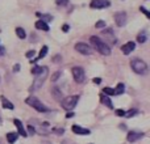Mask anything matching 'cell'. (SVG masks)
<instances>
[{
	"mask_svg": "<svg viewBox=\"0 0 150 144\" xmlns=\"http://www.w3.org/2000/svg\"><path fill=\"white\" fill-rule=\"evenodd\" d=\"M90 42H91L93 49H95L98 52H100L101 55H111V47H109L104 41H101L100 38H98L96 36L91 37Z\"/></svg>",
	"mask_w": 150,
	"mask_h": 144,
	"instance_id": "cell-1",
	"label": "cell"
},
{
	"mask_svg": "<svg viewBox=\"0 0 150 144\" xmlns=\"http://www.w3.org/2000/svg\"><path fill=\"white\" fill-rule=\"evenodd\" d=\"M47 73H49V68L47 67H41L40 73L36 75V79H34L33 84H32V87L29 88V92L33 93V92H36V90H38L40 88L42 87V84L45 82V80H46Z\"/></svg>",
	"mask_w": 150,
	"mask_h": 144,
	"instance_id": "cell-2",
	"label": "cell"
},
{
	"mask_svg": "<svg viewBox=\"0 0 150 144\" xmlns=\"http://www.w3.org/2000/svg\"><path fill=\"white\" fill-rule=\"evenodd\" d=\"M25 102L28 103L30 108H33L34 110H37L38 113H46V111H49V109H47L38 98L34 97V96H29V97L25 100Z\"/></svg>",
	"mask_w": 150,
	"mask_h": 144,
	"instance_id": "cell-3",
	"label": "cell"
},
{
	"mask_svg": "<svg viewBox=\"0 0 150 144\" xmlns=\"http://www.w3.org/2000/svg\"><path fill=\"white\" fill-rule=\"evenodd\" d=\"M130 67H132V70L138 75L148 73V64H146L142 59H133L132 62H130Z\"/></svg>",
	"mask_w": 150,
	"mask_h": 144,
	"instance_id": "cell-4",
	"label": "cell"
},
{
	"mask_svg": "<svg viewBox=\"0 0 150 144\" xmlns=\"http://www.w3.org/2000/svg\"><path fill=\"white\" fill-rule=\"evenodd\" d=\"M79 101V96H69L62 100V108L65 110H73Z\"/></svg>",
	"mask_w": 150,
	"mask_h": 144,
	"instance_id": "cell-5",
	"label": "cell"
},
{
	"mask_svg": "<svg viewBox=\"0 0 150 144\" xmlns=\"http://www.w3.org/2000/svg\"><path fill=\"white\" fill-rule=\"evenodd\" d=\"M71 72H73V77H74L75 82H78V84H83V82H84L86 72L82 67H74L73 70H71Z\"/></svg>",
	"mask_w": 150,
	"mask_h": 144,
	"instance_id": "cell-6",
	"label": "cell"
},
{
	"mask_svg": "<svg viewBox=\"0 0 150 144\" xmlns=\"http://www.w3.org/2000/svg\"><path fill=\"white\" fill-rule=\"evenodd\" d=\"M75 50H76L78 52H80L82 55H91L92 54L91 46H88L87 43H83V42H79V43L75 45Z\"/></svg>",
	"mask_w": 150,
	"mask_h": 144,
	"instance_id": "cell-7",
	"label": "cell"
},
{
	"mask_svg": "<svg viewBox=\"0 0 150 144\" xmlns=\"http://www.w3.org/2000/svg\"><path fill=\"white\" fill-rule=\"evenodd\" d=\"M127 21H128V17H127V13L125 12H116L115 13V22H116L117 26H125L127 25Z\"/></svg>",
	"mask_w": 150,
	"mask_h": 144,
	"instance_id": "cell-8",
	"label": "cell"
},
{
	"mask_svg": "<svg viewBox=\"0 0 150 144\" xmlns=\"http://www.w3.org/2000/svg\"><path fill=\"white\" fill-rule=\"evenodd\" d=\"M111 5V1L109 0H92L90 4V7L92 9H103V8H107Z\"/></svg>",
	"mask_w": 150,
	"mask_h": 144,
	"instance_id": "cell-9",
	"label": "cell"
},
{
	"mask_svg": "<svg viewBox=\"0 0 150 144\" xmlns=\"http://www.w3.org/2000/svg\"><path fill=\"white\" fill-rule=\"evenodd\" d=\"M142 136H144L142 132H138V131H129V132H128L127 139H128V142L134 143V142H137V140H140Z\"/></svg>",
	"mask_w": 150,
	"mask_h": 144,
	"instance_id": "cell-10",
	"label": "cell"
},
{
	"mask_svg": "<svg viewBox=\"0 0 150 144\" xmlns=\"http://www.w3.org/2000/svg\"><path fill=\"white\" fill-rule=\"evenodd\" d=\"M134 47H136L134 42H127L125 45H122L121 46V51H122V54L124 55H129L130 52L134 50Z\"/></svg>",
	"mask_w": 150,
	"mask_h": 144,
	"instance_id": "cell-11",
	"label": "cell"
},
{
	"mask_svg": "<svg viewBox=\"0 0 150 144\" xmlns=\"http://www.w3.org/2000/svg\"><path fill=\"white\" fill-rule=\"evenodd\" d=\"M71 130H73V132L76 135H90L91 134V131L88 129H84V127L78 126V124H74Z\"/></svg>",
	"mask_w": 150,
	"mask_h": 144,
	"instance_id": "cell-12",
	"label": "cell"
},
{
	"mask_svg": "<svg viewBox=\"0 0 150 144\" xmlns=\"http://www.w3.org/2000/svg\"><path fill=\"white\" fill-rule=\"evenodd\" d=\"M13 123L16 124V127H17V131H18V135H21V136H28V134H26V131H25V129H24V126H23V123H21V121L20 119H15L13 121Z\"/></svg>",
	"mask_w": 150,
	"mask_h": 144,
	"instance_id": "cell-13",
	"label": "cell"
},
{
	"mask_svg": "<svg viewBox=\"0 0 150 144\" xmlns=\"http://www.w3.org/2000/svg\"><path fill=\"white\" fill-rule=\"evenodd\" d=\"M100 102L103 103L104 106H107V108H109V109H112V108H113V103H112V101H111V98H109V96H105V94H104V93L100 96Z\"/></svg>",
	"mask_w": 150,
	"mask_h": 144,
	"instance_id": "cell-14",
	"label": "cell"
},
{
	"mask_svg": "<svg viewBox=\"0 0 150 144\" xmlns=\"http://www.w3.org/2000/svg\"><path fill=\"white\" fill-rule=\"evenodd\" d=\"M0 101H1V106H3L4 109H8V110H13V109H15L13 103L11 102L8 98H5L4 96H1V97H0Z\"/></svg>",
	"mask_w": 150,
	"mask_h": 144,
	"instance_id": "cell-15",
	"label": "cell"
},
{
	"mask_svg": "<svg viewBox=\"0 0 150 144\" xmlns=\"http://www.w3.org/2000/svg\"><path fill=\"white\" fill-rule=\"evenodd\" d=\"M47 51H49V47L45 45V46H42L41 47V51H40V54H38V57H37V59H34V60H32L30 63H36L38 59H44L45 57H46V54H47Z\"/></svg>",
	"mask_w": 150,
	"mask_h": 144,
	"instance_id": "cell-16",
	"label": "cell"
},
{
	"mask_svg": "<svg viewBox=\"0 0 150 144\" xmlns=\"http://www.w3.org/2000/svg\"><path fill=\"white\" fill-rule=\"evenodd\" d=\"M36 28L38 29V30H45V31H49V25H47L45 21L42 20H38L36 21Z\"/></svg>",
	"mask_w": 150,
	"mask_h": 144,
	"instance_id": "cell-17",
	"label": "cell"
},
{
	"mask_svg": "<svg viewBox=\"0 0 150 144\" xmlns=\"http://www.w3.org/2000/svg\"><path fill=\"white\" fill-rule=\"evenodd\" d=\"M137 41L140 42V43H145V42L148 41V31H146V30L141 31V33L137 36Z\"/></svg>",
	"mask_w": 150,
	"mask_h": 144,
	"instance_id": "cell-18",
	"label": "cell"
},
{
	"mask_svg": "<svg viewBox=\"0 0 150 144\" xmlns=\"http://www.w3.org/2000/svg\"><path fill=\"white\" fill-rule=\"evenodd\" d=\"M17 138H18V134H16V132H8L7 134V140H8V143L9 144L16 143Z\"/></svg>",
	"mask_w": 150,
	"mask_h": 144,
	"instance_id": "cell-19",
	"label": "cell"
},
{
	"mask_svg": "<svg viewBox=\"0 0 150 144\" xmlns=\"http://www.w3.org/2000/svg\"><path fill=\"white\" fill-rule=\"evenodd\" d=\"M115 94H122V93L125 92V85L122 84V82H119L117 84V87L115 88Z\"/></svg>",
	"mask_w": 150,
	"mask_h": 144,
	"instance_id": "cell-20",
	"label": "cell"
},
{
	"mask_svg": "<svg viewBox=\"0 0 150 144\" xmlns=\"http://www.w3.org/2000/svg\"><path fill=\"white\" fill-rule=\"evenodd\" d=\"M16 34H17V37L20 39H24L26 37V33H25V30H24L23 28H16Z\"/></svg>",
	"mask_w": 150,
	"mask_h": 144,
	"instance_id": "cell-21",
	"label": "cell"
},
{
	"mask_svg": "<svg viewBox=\"0 0 150 144\" xmlns=\"http://www.w3.org/2000/svg\"><path fill=\"white\" fill-rule=\"evenodd\" d=\"M136 114H138V110L137 109H132V110H129V111H125L124 117H127V118H132V117H134Z\"/></svg>",
	"mask_w": 150,
	"mask_h": 144,
	"instance_id": "cell-22",
	"label": "cell"
},
{
	"mask_svg": "<svg viewBox=\"0 0 150 144\" xmlns=\"http://www.w3.org/2000/svg\"><path fill=\"white\" fill-rule=\"evenodd\" d=\"M53 97H54L55 100H61V97H62V93H61V90L58 89V88L53 89Z\"/></svg>",
	"mask_w": 150,
	"mask_h": 144,
	"instance_id": "cell-23",
	"label": "cell"
},
{
	"mask_svg": "<svg viewBox=\"0 0 150 144\" xmlns=\"http://www.w3.org/2000/svg\"><path fill=\"white\" fill-rule=\"evenodd\" d=\"M103 93L105 96H113L115 94V90H113V88H109V87H105L103 89Z\"/></svg>",
	"mask_w": 150,
	"mask_h": 144,
	"instance_id": "cell-24",
	"label": "cell"
},
{
	"mask_svg": "<svg viewBox=\"0 0 150 144\" xmlns=\"http://www.w3.org/2000/svg\"><path fill=\"white\" fill-rule=\"evenodd\" d=\"M95 28H96V29H103V28H105V21H103V20L98 21V22L95 24Z\"/></svg>",
	"mask_w": 150,
	"mask_h": 144,
	"instance_id": "cell-25",
	"label": "cell"
},
{
	"mask_svg": "<svg viewBox=\"0 0 150 144\" xmlns=\"http://www.w3.org/2000/svg\"><path fill=\"white\" fill-rule=\"evenodd\" d=\"M61 75H62V72H61V71H57V73H54V75L52 76V81H53V82H55L58 79H59Z\"/></svg>",
	"mask_w": 150,
	"mask_h": 144,
	"instance_id": "cell-26",
	"label": "cell"
},
{
	"mask_svg": "<svg viewBox=\"0 0 150 144\" xmlns=\"http://www.w3.org/2000/svg\"><path fill=\"white\" fill-rule=\"evenodd\" d=\"M26 134H29V135H34L36 134V129H34L32 124H28V132Z\"/></svg>",
	"mask_w": 150,
	"mask_h": 144,
	"instance_id": "cell-27",
	"label": "cell"
},
{
	"mask_svg": "<svg viewBox=\"0 0 150 144\" xmlns=\"http://www.w3.org/2000/svg\"><path fill=\"white\" fill-rule=\"evenodd\" d=\"M40 71H41V67H40V66H34V67L32 68V73H33L34 76H36L37 73H40Z\"/></svg>",
	"mask_w": 150,
	"mask_h": 144,
	"instance_id": "cell-28",
	"label": "cell"
},
{
	"mask_svg": "<svg viewBox=\"0 0 150 144\" xmlns=\"http://www.w3.org/2000/svg\"><path fill=\"white\" fill-rule=\"evenodd\" d=\"M140 10H141V12H142V13H145V15H146V17H148V18H150V12H149L148 9H146L145 7H140Z\"/></svg>",
	"mask_w": 150,
	"mask_h": 144,
	"instance_id": "cell-29",
	"label": "cell"
},
{
	"mask_svg": "<svg viewBox=\"0 0 150 144\" xmlns=\"http://www.w3.org/2000/svg\"><path fill=\"white\" fill-rule=\"evenodd\" d=\"M55 3H57L58 5H66L69 3V0H55Z\"/></svg>",
	"mask_w": 150,
	"mask_h": 144,
	"instance_id": "cell-30",
	"label": "cell"
},
{
	"mask_svg": "<svg viewBox=\"0 0 150 144\" xmlns=\"http://www.w3.org/2000/svg\"><path fill=\"white\" fill-rule=\"evenodd\" d=\"M34 52H36L34 50H29V51L25 54V57H26V58H32V57H34Z\"/></svg>",
	"mask_w": 150,
	"mask_h": 144,
	"instance_id": "cell-31",
	"label": "cell"
},
{
	"mask_svg": "<svg viewBox=\"0 0 150 144\" xmlns=\"http://www.w3.org/2000/svg\"><path fill=\"white\" fill-rule=\"evenodd\" d=\"M124 114H125V111L122 110V109H119V110H116V115L117 117H124Z\"/></svg>",
	"mask_w": 150,
	"mask_h": 144,
	"instance_id": "cell-32",
	"label": "cell"
},
{
	"mask_svg": "<svg viewBox=\"0 0 150 144\" xmlns=\"http://www.w3.org/2000/svg\"><path fill=\"white\" fill-rule=\"evenodd\" d=\"M42 18H44L42 21H52L53 20V17L50 15H44V16H42Z\"/></svg>",
	"mask_w": 150,
	"mask_h": 144,
	"instance_id": "cell-33",
	"label": "cell"
},
{
	"mask_svg": "<svg viewBox=\"0 0 150 144\" xmlns=\"http://www.w3.org/2000/svg\"><path fill=\"white\" fill-rule=\"evenodd\" d=\"M53 62H54V63H61V57H59V55H57V57L53 58Z\"/></svg>",
	"mask_w": 150,
	"mask_h": 144,
	"instance_id": "cell-34",
	"label": "cell"
},
{
	"mask_svg": "<svg viewBox=\"0 0 150 144\" xmlns=\"http://www.w3.org/2000/svg\"><path fill=\"white\" fill-rule=\"evenodd\" d=\"M53 131L57 132V134H59V135H62V134H63V129H54Z\"/></svg>",
	"mask_w": 150,
	"mask_h": 144,
	"instance_id": "cell-35",
	"label": "cell"
},
{
	"mask_svg": "<svg viewBox=\"0 0 150 144\" xmlns=\"http://www.w3.org/2000/svg\"><path fill=\"white\" fill-rule=\"evenodd\" d=\"M69 29H70V26H69V25H67V24H65V25H63V26H62V30H63V31H65V33H66V31H69Z\"/></svg>",
	"mask_w": 150,
	"mask_h": 144,
	"instance_id": "cell-36",
	"label": "cell"
},
{
	"mask_svg": "<svg viewBox=\"0 0 150 144\" xmlns=\"http://www.w3.org/2000/svg\"><path fill=\"white\" fill-rule=\"evenodd\" d=\"M92 81L95 82V84H100V82H101V79H100V77H95Z\"/></svg>",
	"mask_w": 150,
	"mask_h": 144,
	"instance_id": "cell-37",
	"label": "cell"
},
{
	"mask_svg": "<svg viewBox=\"0 0 150 144\" xmlns=\"http://www.w3.org/2000/svg\"><path fill=\"white\" fill-rule=\"evenodd\" d=\"M20 71V64H15V67H13V72H18Z\"/></svg>",
	"mask_w": 150,
	"mask_h": 144,
	"instance_id": "cell-38",
	"label": "cell"
},
{
	"mask_svg": "<svg viewBox=\"0 0 150 144\" xmlns=\"http://www.w3.org/2000/svg\"><path fill=\"white\" fill-rule=\"evenodd\" d=\"M73 117H74V113H73V111H70V113L66 114V118H73Z\"/></svg>",
	"mask_w": 150,
	"mask_h": 144,
	"instance_id": "cell-39",
	"label": "cell"
},
{
	"mask_svg": "<svg viewBox=\"0 0 150 144\" xmlns=\"http://www.w3.org/2000/svg\"><path fill=\"white\" fill-rule=\"evenodd\" d=\"M5 54V49L4 47H0V57H1V55H4Z\"/></svg>",
	"mask_w": 150,
	"mask_h": 144,
	"instance_id": "cell-40",
	"label": "cell"
},
{
	"mask_svg": "<svg viewBox=\"0 0 150 144\" xmlns=\"http://www.w3.org/2000/svg\"><path fill=\"white\" fill-rule=\"evenodd\" d=\"M62 144H73L70 142V140H65V142H62Z\"/></svg>",
	"mask_w": 150,
	"mask_h": 144,
	"instance_id": "cell-41",
	"label": "cell"
},
{
	"mask_svg": "<svg viewBox=\"0 0 150 144\" xmlns=\"http://www.w3.org/2000/svg\"><path fill=\"white\" fill-rule=\"evenodd\" d=\"M1 121H3V119H1V117H0V123H1Z\"/></svg>",
	"mask_w": 150,
	"mask_h": 144,
	"instance_id": "cell-42",
	"label": "cell"
},
{
	"mask_svg": "<svg viewBox=\"0 0 150 144\" xmlns=\"http://www.w3.org/2000/svg\"><path fill=\"white\" fill-rule=\"evenodd\" d=\"M44 144H50V143H49V142H46V143H44Z\"/></svg>",
	"mask_w": 150,
	"mask_h": 144,
	"instance_id": "cell-43",
	"label": "cell"
}]
</instances>
